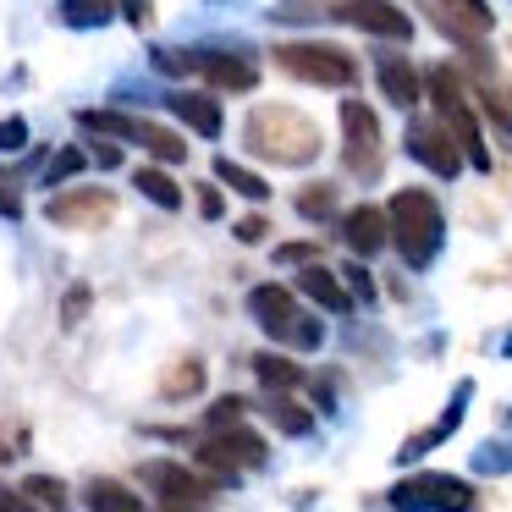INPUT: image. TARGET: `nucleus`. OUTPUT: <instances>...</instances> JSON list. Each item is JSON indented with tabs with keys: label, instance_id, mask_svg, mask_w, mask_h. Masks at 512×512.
I'll return each instance as SVG.
<instances>
[{
	"label": "nucleus",
	"instance_id": "nucleus-1",
	"mask_svg": "<svg viewBox=\"0 0 512 512\" xmlns=\"http://www.w3.org/2000/svg\"><path fill=\"white\" fill-rule=\"evenodd\" d=\"M243 149L270 166H309V160H320L325 133L314 116L292 111V105H259L243 122Z\"/></svg>",
	"mask_w": 512,
	"mask_h": 512
},
{
	"label": "nucleus",
	"instance_id": "nucleus-2",
	"mask_svg": "<svg viewBox=\"0 0 512 512\" xmlns=\"http://www.w3.org/2000/svg\"><path fill=\"white\" fill-rule=\"evenodd\" d=\"M386 221H391V248L402 254L408 270H430L441 259V243H446V215H441V199L424 188H402L397 199L386 204Z\"/></svg>",
	"mask_w": 512,
	"mask_h": 512
},
{
	"label": "nucleus",
	"instance_id": "nucleus-3",
	"mask_svg": "<svg viewBox=\"0 0 512 512\" xmlns=\"http://www.w3.org/2000/svg\"><path fill=\"white\" fill-rule=\"evenodd\" d=\"M424 89H430V100H435V122L457 138L463 160H468V166H479V171H490V149H485V138H479V111H474V100H468L463 72H457V67H435L430 78H424Z\"/></svg>",
	"mask_w": 512,
	"mask_h": 512
},
{
	"label": "nucleus",
	"instance_id": "nucleus-4",
	"mask_svg": "<svg viewBox=\"0 0 512 512\" xmlns=\"http://www.w3.org/2000/svg\"><path fill=\"white\" fill-rule=\"evenodd\" d=\"M287 78L298 83H314V89H353L358 83V61L347 56L342 45H320V39H292V45H276L270 50Z\"/></svg>",
	"mask_w": 512,
	"mask_h": 512
},
{
	"label": "nucleus",
	"instance_id": "nucleus-5",
	"mask_svg": "<svg viewBox=\"0 0 512 512\" xmlns=\"http://www.w3.org/2000/svg\"><path fill=\"white\" fill-rule=\"evenodd\" d=\"M149 61H155V72H166V78L199 72L210 89H226V94H248L259 83L254 61L237 56V50H149Z\"/></svg>",
	"mask_w": 512,
	"mask_h": 512
},
{
	"label": "nucleus",
	"instance_id": "nucleus-6",
	"mask_svg": "<svg viewBox=\"0 0 512 512\" xmlns=\"http://www.w3.org/2000/svg\"><path fill=\"white\" fill-rule=\"evenodd\" d=\"M193 463L210 468V474L232 479V474H254V468L270 463V446L259 430H248V424H232V430H204L199 446H193Z\"/></svg>",
	"mask_w": 512,
	"mask_h": 512
},
{
	"label": "nucleus",
	"instance_id": "nucleus-7",
	"mask_svg": "<svg viewBox=\"0 0 512 512\" xmlns=\"http://www.w3.org/2000/svg\"><path fill=\"white\" fill-rule=\"evenodd\" d=\"M342 160L358 182H375L386 171V133H380V116L364 100L342 105Z\"/></svg>",
	"mask_w": 512,
	"mask_h": 512
},
{
	"label": "nucleus",
	"instance_id": "nucleus-8",
	"mask_svg": "<svg viewBox=\"0 0 512 512\" xmlns=\"http://www.w3.org/2000/svg\"><path fill=\"white\" fill-rule=\"evenodd\" d=\"M397 512H474V485L452 474H408L386 490Z\"/></svg>",
	"mask_w": 512,
	"mask_h": 512
},
{
	"label": "nucleus",
	"instance_id": "nucleus-9",
	"mask_svg": "<svg viewBox=\"0 0 512 512\" xmlns=\"http://www.w3.org/2000/svg\"><path fill=\"white\" fill-rule=\"evenodd\" d=\"M116 215V193L105 188H61L56 199L45 204V221L50 226H72V232H94Z\"/></svg>",
	"mask_w": 512,
	"mask_h": 512
},
{
	"label": "nucleus",
	"instance_id": "nucleus-10",
	"mask_svg": "<svg viewBox=\"0 0 512 512\" xmlns=\"http://www.w3.org/2000/svg\"><path fill=\"white\" fill-rule=\"evenodd\" d=\"M331 17L347 28H364L375 39H391V45H408L413 39V17L402 6H391V0H342Z\"/></svg>",
	"mask_w": 512,
	"mask_h": 512
},
{
	"label": "nucleus",
	"instance_id": "nucleus-11",
	"mask_svg": "<svg viewBox=\"0 0 512 512\" xmlns=\"http://www.w3.org/2000/svg\"><path fill=\"white\" fill-rule=\"evenodd\" d=\"M408 155L419 160L424 171H435L441 182H452L457 171H463V149H457V138L446 133L441 122H419V116H413L408 122Z\"/></svg>",
	"mask_w": 512,
	"mask_h": 512
},
{
	"label": "nucleus",
	"instance_id": "nucleus-12",
	"mask_svg": "<svg viewBox=\"0 0 512 512\" xmlns=\"http://www.w3.org/2000/svg\"><path fill=\"white\" fill-rule=\"evenodd\" d=\"M468 402H474V380H463V386H457L452 397H446L441 419H435L430 430H419V435H408V441H402L397 463L408 468V463H419L424 452H435V446H441V441H452V435H457V424H463V413H468Z\"/></svg>",
	"mask_w": 512,
	"mask_h": 512
},
{
	"label": "nucleus",
	"instance_id": "nucleus-13",
	"mask_svg": "<svg viewBox=\"0 0 512 512\" xmlns=\"http://www.w3.org/2000/svg\"><path fill=\"white\" fill-rule=\"evenodd\" d=\"M248 314H254L259 325H265V336H276L281 347H287L292 325H298V298H292V287H276V281H259L254 292H248Z\"/></svg>",
	"mask_w": 512,
	"mask_h": 512
},
{
	"label": "nucleus",
	"instance_id": "nucleus-14",
	"mask_svg": "<svg viewBox=\"0 0 512 512\" xmlns=\"http://www.w3.org/2000/svg\"><path fill=\"white\" fill-rule=\"evenodd\" d=\"M342 243L353 248L358 259H375L380 248L391 243L386 210H380V204H358V210H347V215H342Z\"/></svg>",
	"mask_w": 512,
	"mask_h": 512
},
{
	"label": "nucleus",
	"instance_id": "nucleus-15",
	"mask_svg": "<svg viewBox=\"0 0 512 512\" xmlns=\"http://www.w3.org/2000/svg\"><path fill=\"white\" fill-rule=\"evenodd\" d=\"M144 479L160 490V501H188V507H204V496H210V479L193 474V468H182V463H144Z\"/></svg>",
	"mask_w": 512,
	"mask_h": 512
},
{
	"label": "nucleus",
	"instance_id": "nucleus-16",
	"mask_svg": "<svg viewBox=\"0 0 512 512\" xmlns=\"http://www.w3.org/2000/svg\"><path fill=\"white\" fill-rule=\"evenodd\" d=\"M375 83L391 105H402V111H413L419 94H424V72L413 67L408 56H375Z\"/></svg>",
	"mask_w": 512,
	"mask_h": 512
},
{
	"label": "nucleus",
	"instance_id": "nucleus-17",
	"mask_svg": "<svg viewBox=\"0 0 512 512\" xmlns=\"http://www.w3.org/2000/svg\"><path fill=\"white\" fill-rule=\"evenodd\" d=\"M435 17H441V28L452 39H463V45H479V39L496 28L485 0H435Z\"/></svg>",
	"mask_w": 512,
	"mask_h": 512
},
{
	"label": "nucleus",
	"instance_id": "nucleus-18",
	"mask_svg": "<svg viewBox=\"0 0 512 512\" xmlns=\"http://www.w3.org/2000/svg\"><path fill=\"white\" fill-rule=\"evenodd\" d=\"M298 292H309V303H320L325 314H347V309H353L347 281L336 276V270H325V265H303L298 270Z\"/></svg>",
	"mask_w": 512,
	"mask_h": 512
},
{
	"label": "nucleus",
	"instance_id": "nucleus-19",
	"mask_svg": "<svg viewBox=\"0 0 512 512\" xmlns=\"http://www.w3.org/2000/svg\"><path fill=\"white\" fill-rule=\"evenodd\" d=\"M171 116H177V122H188L193 133L199 138H221V105H215V94H193V89H177L171 94Z\"/></svg>",
	"mask_w": 512,
	"mask_h": 512
},
{
	"label": "nucleus",
	"instance_id": "nucleus-20",
	"mask_svg": "<svg viewBox=\"0 0 512 512\" xmlns=\"http://www.w3.org/2000/svg\"><path fill=\"white\" fill-rule=\"evenodd\" d=\"M254 375L265 380L270 391H298V386H309V375L298 369V358H287V353H254Z\"/></svg>",
	"mask_w": 512,
	"mask_h": 512
},
{
	"label": "nucleus",
	"instance_id": "nucleus-21",
	"mask_svg": "<svg viewBox=\"0 0 512 512\" xmlns=\"http://www.w3.org/2000/svg\"><path fill=\"white\" fill-rule=\"evenodd\" d=\"M138 144H144L149 155L160 160V166H177V160H188V144H182L171 127H160V122H138Z\"/></svg>",
	"mask_w": 512,
	"mask_h": 512
},
{
	"label": "nucleus",
	"instance_id": "nucleus-22",
	"mask_svg": "<svg viewBox=\"0 0 512 512\" xmlns=\"http://www.w3.org/2000/svg\"><path fill=\"white\" fill-rule=\"evenodd\" d=\"M133 188L144 193L149 204H160V210H182V188L166 177L160 166H144V171H133Z\"/></svg>",
	"mask_w": 512,
	"mask_h": 512
},
{
	"label": "nucleus",
	"instance_id": "nucleus-23",
	"mask_svg": "<svg viewBox=\"0 0 512 512\" xmlns=\"http://www.w3.org/2000/svg\"><path fill=\"white\" fill-rule=\"evenodd\" d=\"M215 177H221L232 193H243V199H254V204H265V199H270V182L259 177V171L237 166V160H215Z\"/></svg>",
	"mask_w": 512,
	"mask_h": 512
},
{
	"label": "nucleus",
	"instance_id": "nucleus-24",
	"mask_svg": "<svg viewBox=\"0 0 512 512\" xmlns=\"http://www.w3.org/2000/svg\"><path fill=\"white\" fill-rule=\"evenodd\" d=\"M265 413L276 419L281 435H309V430H314V413L298 408V402H287V391H270V397H265Z\"/></svg>",
	"mask_w": 512,
	"mask_h": 512
},
{
	"label": "nucleus",
	"instance_id": "nucleus-25",
	"mask_svg": "<svg viewBox=\"0 0 512 512\" xmlns=\"http://www.w3.org/2000/svg\"><path fill=\"white\" fill-rule=\"evenodd\" d=\"M116 17V0H61V23L67 28H105Z\"/></svg>",
	"mask_w": 512,
	"mask_h": 512
},
{
	"label": "nucleus",
	"instance_id": "nucleus-26",
	"mask_svg": "<svg viewBox=\"0 0 512 512\" xmlns=\"http://www.w3.org/2000/svg\"><path fill=\"white\" fill-rule=\"evenodd\" d=\"M89 507L94 512H144L133 490L116 485V479H89Z\"/></svg>",
	"mask_w": 512,
	"mask_h": 512
},
{
	"label": "nucleus",
	"instance_id": "nucleus-27",
	"mask_svg": "<svg viewBox=\"0 0 512 512\" xmlns=\"http://www.w3.org/2000/svg\"><path fill=\"white\" fill-rule=\"evenodd\" d=\"M292 204H298L303 221H331V215H336V182H309Z\"/></svg>",
	"mask_w": 512,
	"mask_h": 512
},
{
	"label": "nucleus",
	"instance_id": "nucleus-28",
	"mask_svg": "<svg viewBox=\"0 0 512 512\" xmlns=\"http://www.w3.org/2000/svg\"><path fill=\"white\" fill-rule=\"evenodd\" d=\"M78 122L89 133H105V138H133L138 144V116H122V111H78Z\"/></svg>",
	"mask_w": 512,
	"mask_h": 512
},
{
	"label": "nucleus",
	"instance_id": "nucleus-29",
	"mask_svg": "<svg viewBox=\"0 0 512 512\" xmlns=\"http://www.w3.org/2000/svg\"><path fill=\"white\" fill-rule=\"evenodd\" d=\"M199 386H204V358H182V364L166 375V386H160V391H166V397L177 402V397H193Z\"/></svg>",
	"mask_w": 512,
	"mask_h": 512
},
{
	"label": "nucleus",
	"instance_id": "nucleus-30",
	"mask_svg": "<svg viewBox=\"0 0 512 512\" xmlns=\"http://www.w3.org/2000/svg\"><path fill=\"white\" fill-rule=\"evenodd\" d=\"M83 166H89V155H83V149H56V155H50V166H45V188H61V182L78 177Z\"/></svg>",
	"mask_w": 512,
	"mask_h": 512
},
{
	"label": "nucleus",
	"instance_id": "nucleus-31",
	"mask_svg": "<svg viewBox=\"0 0 512 512\" xmlns=\"http://www.w3.org/2000/svg\"><path fill=\"white\" fill-rule=\"evenodd\" d=\"M474 468H479V474H512V441H507V435L479 446V452H474Z\"/></svg>",
	"mask_w": 512,
	"mask_h": 512
},
{
	"label": "nucleus",
	"instance_id": "nucleus-32",
	"mask_svg": "<svg viewBox=\"0 0 512 512\" xmlns=\"http://www.w3.org/2000/svg\"><path fill=\"white\" fill-rule=\"evenodd\" d=\"M243 413H248V402H243V397H221L210 413H204V424H210V430H232V424L243 419Z\"/></svg>",
	"mask_w": 512,
	"mask_h": 512
},
{
	"label": "nucleus",
	"instance_id": "nucleus-33",
	"mask_svg": "<svg viewBox=\"0 0 512 512\" xmlns=\"http://www.w3.org/2000/svg\"><path fill=\"white\" fill-rule=\"evenodd\" d=\"M28 496L34 501H50V507H67V485H61V479H50V474H28Z\"/></svg>",
	"mask_w": 512,
	"mask_h": 512
},
{
	"label": "nucleus",
	"instance_id": "nucleus-34",
	"mask_svg": "<svg viewBox=\"0 0 512 512\" xmlns=\"http://www.w3.org/2000/svg\"><path fill=\"white\" fill-rule=\"evenodd\" d=\"M325 342V331H320V320H309V314H298V325H292V336H287V347H298V353H314V347Z\"/></svg>",
	"mask_w": 512,
	"mask_h": 512
},
{
	"label": "nucleus",
	"instance_id": "nucleus-35",
	"mask_svg": "<svg viewBox=\"0 0 512 512\" xmlns=\"http://www.w3.org/2000/svg\"><path fill=\"white\" fill-rule=\"evenodd\" d=\"M336 276H342L347 287H353V303H375V298H380V292H375V281H369V270H364V265H342Z\"/></svg>",
	"mask_w": 512,
	"mask_h": 512
},
{
	"label": "nucleus",
	"instance_id": "nucleus-36",
	"mask_svg": "<svg viewBox=\"0 0 512 512\" xmlns=\"http://www.w3.org/2000/svg\"><path fill=\"white\" fill-rule=\"evenodd\" d=\"M83 314H89V287H83V281H78V287L67 292V303H61V320H67V325H78Z\"/></svg>",
	"mask_w": 512,
	"mask_h": 512
},
{
	"label": "nucleus",
	"instance_id": "nucleus-37",
	"mask_svg": "<svg viewBox=\"0 0 512 512\" xmlns=\"http://www.w3.org/2000/svg\"><path fill=\"white\" fill-rule=\"evenodd\" d=\"M276 265H314V243H281Z\"/></svg>",
	"mask_w": 512,
	"mask_h": 512
},
{
	"label": "nucleus",
	"instance_id": "nucleus-38",
	"mask_svg": "<svg viewBox=\"0 0 512 512\" xmlns=\"http://www.w3.org/2000/svg\"><path fill=\"white\" fill-rule=\"evenodd\" d=\"M193 193H199V210H204V221H221V210H226V204H221V188H210V182H199Z\"/></svg>",
	"mask_w": 512,
	"mask_h": 512
},
{
	"label": "nucleus",
	"instance_id": "nucleus-39",
	"mask_svg": "<svg viewBox=\"0 0 512 512\" xmlns=\"http://www.w3.org/2000/svg\"><path fill=\"white\" fill-rule=\"evenodd\" d=\"M23 144H28L23 116H12V122H0V149H23Z\"/></svg>",
	"mask_w": 512,
	"mask_h": 512
},
{
	"label": "nucleus",
	"instance_id": "nucleus-40",
	"mask_svg": "<svg viewBox=\"0 0 512 512\" xmlns=\"http://www.w3.org/2000/svg\"><path fill=\"white\" fill-rule=\"evenodd\" d=\"M89 166L116 171V166H122V149H116V144H94V149H89Z\"/></svg>",
	"mask_w": 512,
	"mask_h": 512
},
{
	"label": "nucleus",
	"instance_id": "nucleus-41",
	"mask_svg": "<svg viewBox=\"0 0 512 512\" xmlns=\"http://www.w3.org/2000/svg\"><path fill=\"white\" fill-rule=\"evenodd\" d=\"M116 6L127 12V23H133V28H149V12H155L149 0H116Z\"/></svg>",
	"mask_w": 512,
	"mask_h": 512
},
{
	"label": "nucleus",
	"instance_id": "nucleus-42",
	"mask_svg": "<svg viewBox=\"0 0 512 512\" xmlns=\"http://www.w3.org/2000/svg\"><path fill=\"white\" fill-rule=\"evenodd\" d=\"M237 237H243V243H259V237H265V215H248V221H237Z\"/></svg>",
	"mask_w": 512,
	"mask_h": 512
},
{
	"label": "nucleus",
	"instance_id": "nucleus-43",
	"mask_svg": "<svg viewBox=\"0 0 512 512\" xmlns=\"http://www.w3.org/2000/svg\"><path fill=\"white\" fill-rule=\"evenodd\" d=\"M0 512H34V501H28V496H17V490H6V485H0Z\"/></svg>",
	"mask_w": 512,
	"mask_h": 512
},
{
	"label": "nucleus",
	"instance_id": "nucleus-44",
	"mask_svg": "<svg viewBox=\"0 0 512 512\" xmlns=\"http://www.w3.org/2000/svg\"><path fill=\"white\" fill-rule=\"evenodd\" d=\"M17 210H23V204H17V193L0 188V215H17Z\"/></svg>",
	"mask_w": 512,
	"mask_h": 512
},
{
	"label": "nucleus",
	"instance_id": "nucleus-45",
	"mask_svg": "<svg viewBox=\"0 0 512 512\" xmlns=\"http://www.w3.org/2000/svg\"><path fill=\"white\" fill-rule=\"evenodd\" d=\"M160 512H204V507H188V501H160Z\"/></svg>",
	"mask_w": 512,
	"mask_h": 512
},
{
	"label": "nucleus",
	"instance_id": "nucleus-46",
	"mask_svg": "<svg viewBox=\"0 0 512 512\" xmlns=\"http://www.w3.org/2000/svg\"><path fill=\"white\" fill-rule=\"evenodd\" d=\"M501 353H507V358H512V336H507V342H501Z\"/></svg>",
	"mask_w": 512,
	"mask_h": 512
}]
</instances>
